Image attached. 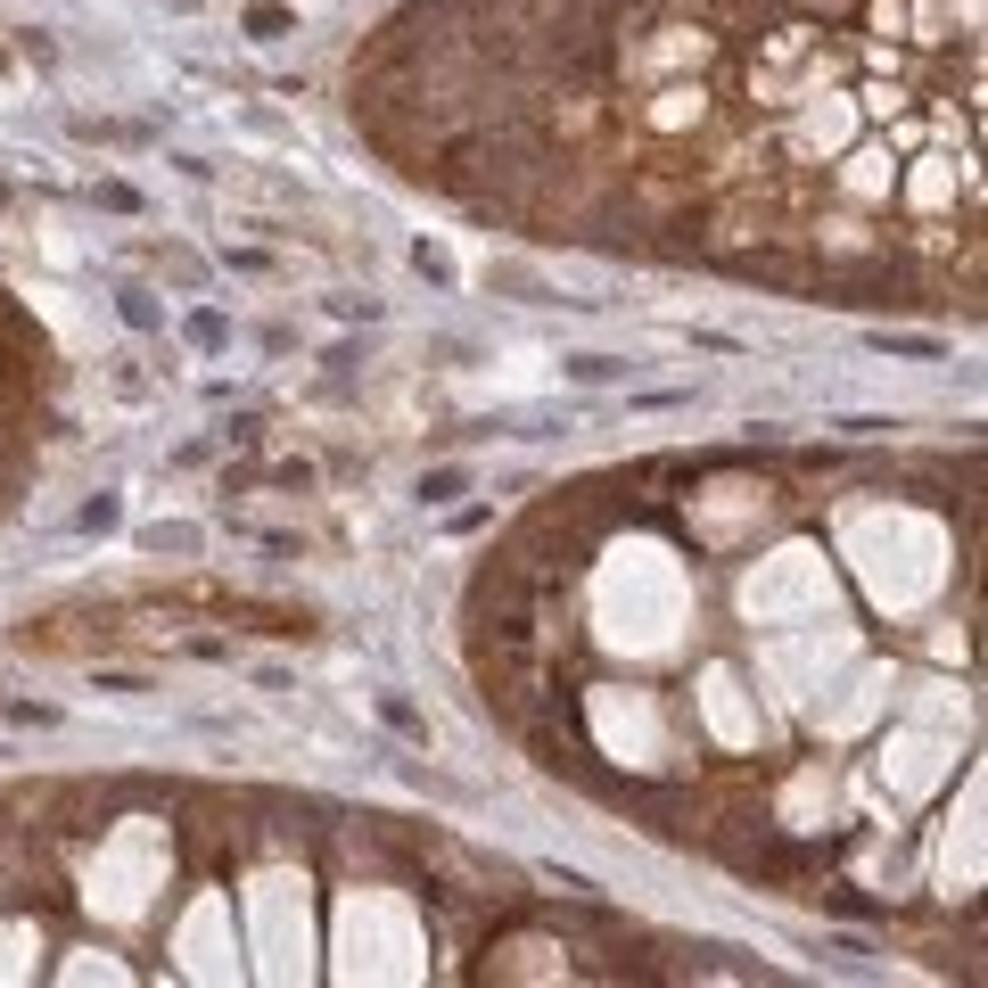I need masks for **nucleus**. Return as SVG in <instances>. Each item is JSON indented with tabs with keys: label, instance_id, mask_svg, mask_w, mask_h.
Instances as JSON below:
<instances>
[{
	"label": "nucleus",
	"instance_id": "1",
	"mask_svg": "<svg viewBox=\"0 0 988 988\" xmlns=\"http://www.w3.org/2000/svg\"><path fill=\"white\" fill-rule=\"evenodd\" d=\"M470 487H478L470 461H437V470H420V487H412V495H420V511H453Z\"/></svg>",
	"mask_w": 988,
	"mask_h": 988
},
{
	"label": "nucleus",
	"instance_id": "2",
	"mask_svg": "<svg viewBox=\"0 0 988 988\" xmlns=\"http://www.w3.org/2000/svg\"><path fill=\"white\" fill-rule=\"evenodd\" d=\"M898 429H907V420H890V412H840L832 420L840 446H881V437H898Z\"/></svg>",
	"mask_w": 988,
	"mask_h": 988
},
{
	"label": "nucleus",
	"instance_id": "3",
	"mask_svg": "<svg viewBox=\"0 0 988 988\" xmlns=\"http://www.w3.org/2000/svg\"><path fill=\"white\" fill-rule=\"evenodd\" d=\"M116 313H124V330H140V339H157V330H165V305L149 297V288H116Z\"/></svg>",
	"mask_w": 988,
	"mask_h": 988
},
{
	"label": "nucleus",
	"instance_id": "4",
	"mask_svg": "<svg viewBox=\"0 0 988 988\" xmlns=\"http://www.w3.org/2000/svg\"><path fill=\"white\" fill-rule=\"evenodd\" d=\"M560 371H569L577 388H618V380H626V371H635V363H618V354H569V363H560Z\"/></svg>",
	"mask_w": 988,
	"mask_h": 988
},
{
	"label": "nucleus",
	"instance_id": "5",
	"mask_svg": "<svg viewBox=\"0 0 988 988\" xmlns=\"http://www.w3.org/2000/svg\"><path fill=\"white\" fill-rule=\"evenodd\" d=\"M239 26H247V41H288V33H297V9H281V0H256Z\"/></svg>",
	"mask_w": 988,
	"mask_h": 988
},
{
	"label": "nucleus",
	"instance_id": "6",
	"mask_svg": "<svg viewBox=\"0 0 988 988\" xmlns=\"http://www.w3.org/2000/svg\"><path fill=\"white\" fill-rule=\"evenodd\" d=\"M371 708H380V725H388V733H404V742H429V717H420V708L404 701V692H380Z\"/></svg>",
	"mask_w": 988,
	"mask_h": 988
},
{
	"label": "nucleus",
	"instance_id": "7",
	"mask_svg": "<svg viewBox=\"0 0 988 988\" xmlns=\"http://www.w3.org/2000/svg\"><path fill=\"white\" fill-rule=\"evenodd\" d=\"M182 339H190L198 354H223V346H231V322H223V313H215V305H198V313H190V322H182Z\"/></svg>",
	"mask_w": 988,
	"mask_h": 988
},
{
	"label": "nucleus",
	"instance_id": "8",
	"mask_svg": "<svg viewBox=\"0 0 988 988\" xmlns=\"http://www.w3.org/2000/svg\"><path fill=\"white\" fill-rule=\"evenodd\" d=\"M116 528H124V502H116V495H91V502L75 511V536H116Z\"/></svg>",
	"mask_w": 988,
	"mask_h": 988
},
{
	"label": "nucleus",
	"instance_id": "9",
	"mask_svg": "<svg viewBox=\"0 0 988 988\" xmlns=\"http://www.w3.org/2000/svg\"><path fill=\"white\" fill-rule=\"evenodd\" d=\"M487 281H495V288H511V297H528V305H552V288H544V281H536L528 264H495Z\"/></svg>",
	"mask_w": 988,
	"mask_h": 988
},
{
	"label": "nucleus",
	"instance_id": "10",
	"mask_svg": "<svg viewBox=\"0 0 988 988\" xmlns=\"http://www.w3.org/2000/svg\"><path fill=\"white\" fill-rule=\"evenodd\" d=\"M412 272H420L429 288H453V281H461L453 256H446V247H429V239H412Z\"/></svg>",
	"mask_w": 988,
	"mask_h": 988
},
{
	"label": "nucleus",
	"instance_id": "11",
	"mask_svg": "<svg viewBox=\"0 0 988 988\" xmlns=\"http://www.w3.org/2000/svg\"><path fill=\"white\" fill-rule=\"evenodd\" d=\"M873 346L881 354H914V363H939V354H948L939 339H914V330H873Z\"/></svg>",
	"mask_w": 988,
	"mask_h": 988
},
{
	"label": "nucleus",
	"instance_id": "12",
	"mask_svg": "<svg viewBox=\"0 0 988 988\" xmlns=\"http://www.w3.org/2000/svg\"><path fill=\"white\" fill-rule=\"evenodd\" d=\"M91 206H108V215H149V198H140L133 182H91Z\"/></svg>",
	"mask_w": 988,
	"mask_h": 988
},
{
	"label": "nucleus",
	"instance_id": "13",
	"mask_svg": "<svg viewBox=\"0 0 988 988\" xmlns=\"http://www.w3.org/2000/svg\"><path fill=\"white\" fill-rule=\"evenodd\" d=\"M215 437H223V446H239V453H256L264 446V412H231Z\"/></svg>",
	"mask_w": 988,
	"mask_h": 988
},
{
	"label": "nucleus",
	"instance_id": "14",
	"mask_svg": "<svg viewBox=\"0 0 988 988\" xmlns=\"http://www.w3.org/2000/svg\"><path fill=\"white\" fill-rule=\"evenodd\" d=\"M140 552H198V528H140Z\"/></svg>",
	"mask_w": 988,
	"mask_h": 988
},
{
	"label": "nucleus",
	"instance_id": "15",
	"mask_svg": "<svg viewBox=\"0 0 988 988\" xmlns=\"http://www.w3.org/2000/svg\"><path fill=\"white\" fill-rule=\"evenodd\" d=\"M264 478H272V487H288V495H305L313 487V461H272Z\"/></svg>",
	"mask_w": 988,
	"mask_h": 988
},
{
	"label": "nucleus",
	"instance_id": "16",
	"mask_svg": "<svg viewBox=\"0 0 988 988\" xmlns=\"http://www.w3.org/2000/svg\"><path fill=\"white\" fill-rule=\"evenodd\" d=\"M0 717H9V725H58V708H41V701H9Z\"/></svg>",
	"mask_w": 988,
	"mask_h": 988
},
{
	"label": "nucleus",
	"instance_id": "17",
	"mask_svg": "<svg viewBox=\"0 0 988 988\" xmlns=\"http://www.w3.org/2000/svg\"><path fill=\"white\" fill-rule=\"evenodd\" d=\"M824 948H832V956H849V963H865V956H873V939H865V931H832Z\"/></svg>",
	"mask_w": 988,
	"mask_h": 988
},
{
	"label": "nucleus",
	"instance_id": "18",
	"mask_svg": "<svg viewBox=\"0 0 988 988\" xmlns=\"http://www.w3.org/2000/svg\"><path fill=\"white\" fill-rule=\"evenodd\" d=\"M478 528H495V502H470V511H453V536H478Z\"/></svg>",
	"mask_w": 988,
	"mask_h": 988
},
{
	"label": "nucleus",
	"instance_id": "19",
	"mask_svg": "<svg viewBox=\"0 0 988 988\" xmlns=\"http://www.w3.org/2000/svg\"><path fill=\"white\" fill-rule=\"evenodd\" d=\"M99 692H157L149 676H124V667H99Z\"/></svg>",
	"mask_w": 988,
	"mask_h": 988
},
{
	"label": "nucleus",
	"instance_id": "20",
	"mask_svg": "<svg viewBox=\"0 0 988 988\" xmlns=\"http://www.w3.org/2000/svg\"><path fill=\"white\" fill-rule=\"evenodd\" d=\"M692 346L701 354H742V339H725V330H692Z\"/></svg>",
	"mask_w": 988,
	"mask_h": 988
},
{
	"label": "nucleus",
	"instance_id": "21",
	"mask_svg": "<svg viewBox=\"0 0 988 988\" xmlns=\"http://www.w3.org/2000/svg\"><path fill=\"white\" fill-rule=\"evenodd\" d=\"M339 313H346V322H380L388 305H380V297H339Z\"/></svg>",
	"mask_w": 988,
	"mask_h": 988
},
{
	"label": "nucleus",
	"instance_id": "22",
	"mask_svg": "<svg viewBox=\"0 0 988 988\" xmlns=\"http://www.w3.org/2000/svg\"><path fill=\"white\" fill-rule=\"evenodd\" d=\"M9 198H17V190H9V182H0V206H9Z\"/></svg>",
	"mask_w": 988,
	"mask_h": 988
}]
</instances>
